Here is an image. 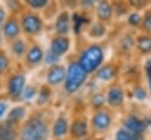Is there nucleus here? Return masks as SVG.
I'll use <instances>...</instances> for the list:
<instances>
[{"label":"nucleus","mask_w":151,"mask_h":140,"mask_svg":"<svg viewBox=\"0 0 151 140\" xmlns=\"http://www.w3.org/2000/svg\"><path fill=\"white\" fill-rule=\"evenodd\" d=\"M109 26L105 24H101L97 20H91L83 29V36L87 42H99L103 44V41L109 36L110 33Z\"/></svg>","instance_id":"13"},{"label":"nucleus","mask_w":151,"mask_h":140,"mask_svg":"<svg viewBox=\"0 0 151 140\" xmlns=\"http://www.w3.org/2000/svg\"><path fill=\"white\" fill-rule=\"evenodd\" d=\"M142 71H143V75L145 79V86L149 92V96L151 99V56L143 60Z\"/></svg>","instance_id":"32"},{"label":"nucleus","mask_w":151,"mask_h":140,"mask_svg":"<svg viewBox=\"0 0 151 140\" xmlns=\"http://www.w3.org/2000/svg\"><path fill=\"white\" fill-rule=\"evenodd\" d=\"M4 44H5V42H4L2 36H1V34H0V48H1V47H4Z\"/></svg>","instance_id":"36"},{"label":"nucleus","mask_w":151,"mask_h":140,"mask_svg":"<svg viewBox=\"0 0 151 140\" xmlns=\"http://www.w3.org/2000/svg\"><path fill=\"white\" fill-rule=\"evenodd\" d=\"M28 81V72L25 68H13L12 72L5 78V96L8 98L13 104L20 102L21 95Z\"/></svg>","instance_id":"4"},{"label":"nucleus","mask_w":151,"mask_h":140,"mask_svg":"<svg viewBox=\"0 0 151 140\" xmlns=\"http://www.w3.org/2000/svg\"><path fill=\"white\" fill-rule=\"evenodd\" d=\"M91 135L88 116L85 114H76L71 118V127L68 139L71 140H84Z\"/></svg>","instance_id":"14"},{"label":"nucleus","mask_w":151,"mask_h":140,"mask_svg":"<svg viewBox=\"0 0 151 140\" xmlns=\"http://www.w3.org/2000/svg\"><path fill=\"white\" fill-rule=\"evenodd\" d=\"M124 22L129 29H133L138 32L140 28V24H142V12L131 9L129 14L126 15V18L124 19Z\"/></svg>","instance_id":"27"},{"label":"nucleus","mask_w":151,"mask_h":140,"mask_svg":"<svg viewBox=\"0 0 151 140\" xmlns=\"http://www.w3.org/2000/svg\"><path fill=\"white\" fill-rule=\"evenodd\" d=\"M45 55H46V49L44 48V46L37 40H31L29 47L22 59L21 67L25 68L28 73L38 69L39 67H41L42 65H45Z\"/></svg>","instance_id":"9"},{"label":"nucleus","mask_w":151,"mask_h":140,"mask_svg":"<svg viewBox=\"0 0 151 140\" xmlns=\"http://www.w3.org/2000/svg\"><path fill=\"white\" fill-rule=\"evenodd\" d=\"M131 94H132V98L139 102H143V101H146L150 99L149 96V92L146 89V86L145 85H140V84H137L132 87V91H131Z\"/></svg>","instance_id":"31"},{"label":"nucleus","mask_w":151,"mask_h":140,"mask_svg":"<svg viewBox=\"0 0 151 140\" xmlns=\"http://www.w3.org/2000/svg\"><path fill=\"white\" fill-rule=\"evenodd\" d=\"M19 139V127L8 122H0V140H18Z\"/></svg>","instance_id":"25"},{"label":"nucleus","mask_w":151,"mask_h":140,"mask_svg":"<svg viewBox=\"0 0 151 140\" xmlns=\"http://www.w3.org/2000/svg\"><path fill=\"white\" fill-rule=\"evenodd\" d=\"M50 1L48 0H27V1H22V6L29 11L33 12H38V13H42L46 7L48 6Z\"/></svg>","instance_id":"30"},{"label":"nucleus","mask_w":151,"mask_h":140,"mask_svg":"<svg viewBox=\"0 0 151 140\" xmlns=\"http://www.w3.org/2000/svg\"><path fill=\"white\" fill-rule=\"evenodd\" d=\"M118 65L114 61H105L92 75L93 80L98 84L109 86L110 84L118 80Z\"/></svg>","instance_id":"15"},{"label":"nucleus","mask_w":151,"mask_h":140,"mask_svg":"<svg viewBox=\"0 0 151 140\" xmlns=\"http://www.w3.org/2000/svg\"><path fill=\"white\" fill-rule=\"evenodd\" d=\"M12 105H13V102L8 98H6V96H1L0 98V122L6 120L7 114H8L9 109H11Z\"/></svg>","instance_id":"34"},{"label":"nucleus","mask_w":151,"mask_h":140,"mask_svg":"<svg viewBox=\"0 0 151 140\" xmlns=\"http://www.w3.org/2000/svg\"><path fill=\"white\" fill-rule=\"evenodd\" d=\"M29 44H31V40L24 35L5 44L6 45V51L8 52L9 56L12 58L13 61H17V62H21L28 47H29Z\"/></svg>","instance_id":"18"},{"label":"nucleus","mask_w":151,"mask_h":140,"mask_svg":"<svg viewBox=\"0 0 151 140\" xmlns=\"http://www.w3.org/2000/svg\"><path fill=\"white\" fill-rule=\"evenodd\" d=\"M40 84L41 82H33V81H28V84L26 85L25 89H24V93L21 95V100L20 102H24L26 105H33L35 99H37V95H38V92H39V87H40Z\"/></svg>","instance_id":"24"},{"label":"nucleus","mask_w":151,"mask_h":140,"mask_svg":"<svg viewBox=\"0 0 151 140\" xmlns=\"http://www.w3.org/2000/svg\"><path fill=\"white\" fill-rule=\"evenodd\" d=\"M0 34H1L5 44H7V42L22 35L18 14H9L8 15V18L6 19L5 24L2 25V27L0 29Z\"/></svg>","instance_id":"17"},{"label":"nucleus","mask_w":151,"mask_h":140,"mask_svg":"<svg viewBox=\"0 0 151 140\" xmlns=\"http://www.w3.org/2000/svg\"><path fill=\"white\" fill-rule=\"evenodd\" d=\"M65 78H66V64L61 61L55 62L46 67L44 74V84H46L53 89H57L59 87H63Z\"/></svg>","instance_id":"12"},{"label":"nucleus","mask_w":151,"mask_h":140,"mask_svg":"<svg viewBox=\"0 0 151 140\" xmlns=\"http://www.w3.org/2000/svg\"><path fill=\"white\" fill-rule=\"evenodd\" d=\"M147 140H151V135H150V136H149V139H147Z\"/></svg>","instance_id":"37"},{"label":"nucleus","mask_w":151,"mask_h":140,"mask_svg":"<svg viewBox=\"0 0 151 140\" xmlns=\"http://www.w3.org/2000/svg\"><path fill=\"white\" fill-rule=\"evenodd\" d=\"M134 52L143 60L151 56V35L137 32L134 35Z\"/></svg>","instance_id":"21"},{"label":"nucleus","mask_w":151,"mask_h":140,"mask_svg":"<svg viewBox=\"0 0 151 140\" xmlns=\"http://www.w3.org/2000/svg\"><path fill=\"white\" fill-rule=\"evenodd\" d=\"M13 69V60L5 47L0 48V79H5Z\"/></svg>","instance_id":"26"},{"label":"nucleus","mask_w":151,"mask_h":140,"mask_svg":"<svg viewBox=\"0 0 151 140\" xmlns=\"http://www.w3.org/2000/svg\"><path fill=\"white\" fill-rule=\"evenodd\" d=\"M92 11H93L94 20H97L101 24H105L109 27H111L113 25V22L116 21L112 1H109V0L96 1Z\"/></svg>","instance_id":"16"},{"label":"nucleus","mask_w":151,"mask_h":140,"mask_svg":"<svg viewBox=\"0 0 151 140\" xmlns=\"http://www.w3.org/2000/svg\"><path fill=\"white\" fill-rule=\"evenodd\" d=\"M105 98H106V107L112 112L120 111L126 105L127 92L125 86L119 81H114L105 87Z\"/></svg>","instance_id":"8"},{"label":"nucleus","mask_w":151,"mask_h":140,"mask_svg":"<svg viewBox=\"0 0 151 140\" xmlns=\"http://www.w3.org/2000/svg\"><path fill=\"white\" fill-rule=\"evenodd\" d=\"M138 32L151 35V5L142 12V24Z\"/></svg>","instance_id":"29"},{"label":"nucleus","mask_w":151,"mask_h":140,"mask_svg":"<svg viewBox=\"0 0 151 140\" xmlns=\"http://www.w3.org/2000/svg\"><path fill=\"white\" fill-rule=\"evenodd\" d=\"M87 106L91 109V112L93 111H98L104 107H106V98H105V88L104 89H97L93 91L88 98H87Z\"/></svg>","instance_id":"23"},{"label":"nucleus","mask_w":151,"mask_h":140,"mask_svg":"<svg viewBox=\"0 0 151 140\" xmlns=\"http://www.w3.org/2000/svg\"><path fill=\"white\" fill-rule=\"evenodd\" d=\"M52 119L48 108L32 109L25 122L19 126L18 140H51Z\"/></svg>","instance_id":"1"},{"label":"nucleus","mask_w":151,"mask_h":140,"mask_svg":"<svg viewBox=\"0 0 151 140\" xmlns=\"http://www.w3.org/2000/svg\"><path fill=\"white\" fill-rule=\"evenodd\" d=\"M52 28L54 35L71 36L73 28V15L68 7H61L52 21Z\"/></svg>","instance_id":"11"},{"label":"nucleus","mask_w":151,"mask_h":140,"mask_svg":"<svg viewBox=\"0 0 151 140\" xmlns=\"http://www.w3.org/2000/svg\"><path fill=\"white\" fill-rule=\"evenodd\" d=\"M54 96V89L47 86L46 84L41 82L39 87V92L37 95V99L33 104L35 109H46L51 105L52 100Z\"/></svg>","instance_id":"22"},{"label":"nucleus","mask_w":151,"mask_h":140,"mask_svg":"<svg viewBox=\"0 0 151 140\" xmlns=\"http://www.w3.org/2000/svg\"><path fill=\"white\" fill-rule=\"evenodd\" d=\"M31 112H32L31 106H28L24 102H14L7 114L6 121L19 127L21 124L25 122V120L28 118Z\"/></svg>","instance_id":"19"},{"label":"nucleus","mask_w":151,"mask_h":140,"mask_svg":"<svg viewBox=\"0 0 151 140\" xmlns=\"http://www.w3.org/2000/svg\"><path fill=\"white\" fill-rule=\"evenodd\" d=\"M8 15H9V12L7 11L5 4L4 2H0V29H1L2 25L5 24L6 19L8 18Z\"/></svg>","instance_id":"35"},{"label":"nucleus","mask_w":151,"mask_h":140,"mask_svg":"<svg viewBox=\"0 0 151 140\" xmlns=\"http://www.w3.org/2000/svg\"><path fill=\"white\" fill-rule=\"evenodd\" d=\"M113 5V12H114V20H122L126 18L129 12L131 11V7L129 5V1H112Z\"/></svg>","instance_id":"28"},{"label":"nucleus","mask_w":151,"mask_h":140,"mask_svg":"<svg viewBox=\"0 0 151 140\" xmlns=\"http://www.w3.org/2000/svg\"><path fill=\"white\" fill-rule=\"evenodd\" d=\"M73 47L72 36H63V35H52L48 40L47 51L45 55V65H52L55 62H60L64 58H66Z\"/></svg>","instance_id":"6"},{"label":"nucleus","mask_w":151,"mask_h":140,"mask_svg":"<svg viewBox=\"0 0 151 140\" xmlns=\"http://www.w3.org/2000/svg\"><path fill=\"white\" fill-rule=\"evenodd\" d=\"M111 140H142V138H138V136L131 134L129 131H126L124 127L120 126L114 131Z\"/></svg>","instance_id":"33"},{"label":"nucleus","mask_w":151,"mask_h":140,"mask_svg":"<svg viewBox=\"0 0 151 140\" xmlns=\"http://www.w3.org/2000/svg\"><path fill=\"white\" fill-rule=\"evenodd\" d=\"M71 127V115L66 109L58 111L51 122V138L53 140H65L68 138Z\"/></svg>","instance_id":"10"},{"label":"nucleus","mask_w":151,"mask_h":140,"mask_svg":"<svg viewBox=\"0 0 151 140\" xmlns=\"http://www.w3.org/2000/svg\"><path fill=\"white\" fill-rule=\"evenodd\" d=\"M91 134L94 136H104L111 132L114 125V112L104 107L98 111L91 112L88 116Z\"/></svg>","instance_id":"7"},{"label":"nucleus","mask_w":151,"mask_h":140,"mask_svg":"<svg viewBox=\"0 0 151 140\" xmlns=\"http://www.w3.org/2000/svg\"><path fill=\"white\" fill-rule=\"evenodd\" d=\"M76 59L81 68L91 76L106 61V48L99 42H86Z\"/></svg>","instance_id":"2"},{"label":"nucleus","mask_w":151,"mask_h":140,"mask_svg":"<svg viewBox=\"0 0 151 140\" xmlns=\"http://www.w3.org/2000/svg\"><path fill=\"white\" fill-rule=\"evenodd\" d=\"M122 127H124L131 134H133L138 138H142L146 131L147 125L142 118L137 116L136 114H127L124 116V119L122 121Z\"/></svg>","instance_id":"20"},{"label":"nucleus","mask_w":151,"mask_h":140,"mask_svg":"<svg viewBox=\"0 0 151 140\" xmlns=\"http://www.w3.org/2000/svg\"><path fill=\"white\" fill-rule=\"evenodd\" d=\"M88 79L90 75L81 68L77 59L68 60L66 64V78L61 88L65 94L72 96L79 93V91L86 85Z\"/></svg>","instance_id":"3"},{"label":"nucleus","mask_w":151,"mask_h":140,"mask_svg":"<svg viewBox=\"0 0 151 140\" xmlns=\"http://www.w3.org/2000/svg\"><path fill=\"white\" fill-rule=\"evenodd\" d=\"M18 16L22 35L28 38L29 40H37V38H39L45 31L46 21L41 13L29 11L24 7Z\"/></svg>","instance_id":"5"}]
</instances>
